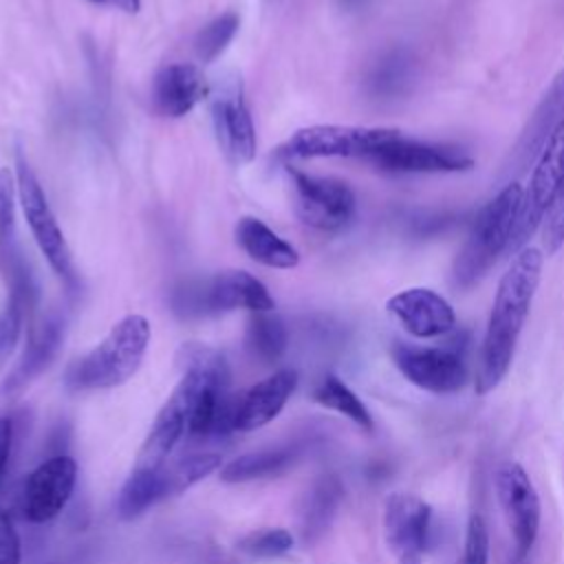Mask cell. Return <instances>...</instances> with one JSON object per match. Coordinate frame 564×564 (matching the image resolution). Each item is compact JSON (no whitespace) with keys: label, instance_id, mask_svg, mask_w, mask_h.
I'll list each match as a JSON object with an SVG mask.
<instances>
[{"label":"cell","instance_id":"1","mask_svg":"<svg viewBox=\"0 0 564 564\" xmlns=\"http://www.w3.org/2000/svg\"><path fill=\"white\" fill-rule=\"evenodd\" d=\"M542 260L544 256L540 249L524 247L516 253L498 282L476 370L478 394L498 388L511 368L522 326L540 284Z\"/></svg>","mask_w":564,"mask_h":564},{"label":"cell","instance_id":"2","mask_svg":"<svg viewBox=\"0 0 564 564\" xmlns=\"http://www.w3.org/2000/svg\"><path fill=\"white\" fill-rule=\"evenodd\" d=\"M181 364L185 368L181 381L159 410L148 438L141 447L137 467H150L161 469L165 465V458L172 454V449L178 445V441L187 434L192 412L196 408V401L205 386L220 375H227V361L225 357L203 344H187L181 348Z\"/></svg>","mask_w":564,"mask_h":564},{"label":"cell","instance_id":"3","mask_svg":"<svg viewBox=\"0 0 564 564\" xmlns=\"http://www.w3.org/2000/svg\"><path fill=\"white\" fill-rule=\"evenodd\" d=\"M522 200V185L509 181L474 218L471 229L454 258L452 284L471 289L494 267L500 253L509 251Z\"/></svg>","mask_w":564,"mask_h":564},{"label":"cell","instance_id":"4","mask_svg":"<svg viewBox=\"0 0 564 564\" xmlns=\"http://www.w3.org/2000/svg\"><path fill=\"white\" fill-rule=\"evenodd\" d=\"M150 335V322L143 315L121 317L90 352L68 368L66 383L75 390L115 388L126 383L139 370Z\"/></svg>","mask_w":564,"mask_h":564},{"label":"cell","instance_id":"5","mask_svg":"<svg viewBox=\"0 0 564 564\" xmlns=\"http://www.w3.org/2000/svg\"><path fill=\"white\" fill-rule=\"evenodd\" d=\"M170 304L174 315L183 319L214 317L236 308H247L251 313H267L275 308V300L269 289L256 275L240 269L185 280L174 286Z\"/></svg>","mask_w":564,"mask_h":564},{"label":"cell","instance_id":"6","mask_svg":"<svg viewBox=\"0 0 564 564\" xmlns=\"http://www.w3.org/2000/svg\"><path fill=\"white\" fill-rule=\"evenodd\" d=\"M399 130L319 123L295 130L280 148L278 156L291 159H364L368 161Z\"/></svg>","mask_w":564,"mask_h":564},{"label":"cell","instance_id":"7","mask_svg":"<svg viewBox=\"0 0 564 564\" xmlns=\"http://www.w3.org/2000/svg\"><path fill=\"white\" fill-rule=\"evenodd\" d=\"M15 189H18V200H20L22 214L26 218L31 236L35 238L42 256L46 258V262L55 271V275L59 280H64L68 286H73L77 278H75L68 242L64 238V231L46 200V194H44L33 167L29 165L26 156L20 152L15 156Z\"/></svg>","mask_w":564,"mask_h":564},{"label":"cell","instance_id":"8","mask_svg":"<svg viewBox=\"0 0 564 564\" xmlns=\"http://www.w3.org/2000/svg\"><path fill=\"white\" fill-rule=\"evenodd\" d=\"M291 198L297 218L319 231H339L348 227L357 212L355 192L348 183L330 176H313L286 165Z\"/></svg>","mask_w":564,"mask_h":564},{"label":"cell","instance_id":"9","mask_svg":"<svg viewBox=\"0 0 564 564\" xmlns=\"http://www.w3.org/2000/svg\"><path fill=\"white\" fill-rule=\"evenodd\" d=\"M368 163L388 174H452L471 170L474 156L456 143L421 141L397 132Z\"/></svg>","mask_w":564,"mask_h":564},{"label":"cell","instance_id":"10","mask_svg":"<svg viewBox=\"0 0 564 564\" xmlns=\"http://www.w3.org/2000/svg\"><path fill=\"white\" fill-rule=\"evenodd\" d=\"M564 176V123L551 134L540 156L533 163L529 187L522 189L520 212L516 220V231L509 245L511 253L524 249L527 240L542 227V220L557 194Z\"/></svg>","mask_w":564,"mask_h":564},{"label":"cell","instance_id":"11","mask_svg":"<svg viewBox=\"0 0 564 564\" xmlns=\"http://www.w3.org/2000/svg\"><path fill=\"white\" fill-rule=\"evenodd\" d=\"M209 110L223 154L234 165L251 163L258 148L256 126L238 75H227L214 88H209Z\"/></svg>","mask_w":564,"mask_h":564},{"label":"cell","instance_id":"12","mask_svg":"<svg viewBox=\"0 0 564 564\" xmlns=\"http://www.w3.org/2000/svg\"><path fill=\"white\" fill-rule=\"evenodd\" d=\"M399 372L416 388L432 394H452L469 381V368L454 348H430L394 341L390 348Z\"/></svg>","mask_w":564,"mask_h":564},{"label":"cell","instance_id":"13","mask_svg":"<svg viewBox=\"0 0 564 564\" xmlns=\"http://www.w3.org/2000/svg\"><path fill=\"white\" fill-rule=\"evenodd\" d=\"M496 496L509 531L513 535L516 553L524 557L538 540L540 531V496L533 480L518 463H505L496 471Z\"/></svg>","mask_w":564,"mask_h":564},{"label":"cell","instance_id":"14","mask_svg":"<svg viewBox=\"0 0 564 564\" xmlns=\"http://www.w3.org/2000/svg\"><path fill=\"white\" fill-rule=\"evenodd\" d=\"M383 533L401 564L421 562L432 540V507L414 494H390L383 507Z\"/></svg>","mask_w":564,"mask_h":564},{"label":"cell","instance_id":"15","mask_svg":"<svg viewBox=\"0 0 564 564\" xmlns=\"http://www.w3.org/2000/svg\"><path fill=\"white\" fill-rule=\"evenodd\" d=\"M77 480V465L70 456L57 454L31 471L24 485L22 511L33 524L53 520L70 500Z\"/></svg>","mask_w":564,"mask_h":564},{"label":"cell","instance_id":"16","mask_svg":"<svg viewBox=\"0 0 564 564\" xmlns=\"http://www.w3.org/2000/svg\"><path fill=\"white\" fill-rule=\"evenodd\" d=\"M564 123V68L553 77L527 126L522 128L505 167L507 174H522L533 167L551 134Z\"/></svg>","mask_w":564,"mask_h":564},{"label":"cell","instance_id":"17","mask_svg":"<svg viewBox=\"0 0 564 564\" xmlns=\"http://www.w3.org/2000/svg\"><path fill=\"white\" fill-rule=\"evenodd\" d=\"M386 308L403 326L405 333L419 339L447 335L456 326L452 304L443 295L425 286L399 291L388 300Z\"/></svg>","mask_w":564,"mask_h":564},{"label":"cell","instance_id":"18","mask_svg":"<svg viewBox=\"0 0 564 564\" xmlns=\"http://www.w3.org/2000/svg\"><path fill=\"white\" fill-rule=\"evenodd\" d=\"M205 97H209V86L194 64H167L154 75L152 106L163 117H185Z\"/></svg>","mask_w":564,"mask_h":564},{"label":"cell","instance_id":"19","mask_svg":"<svg viewBox=\"0 0 564 564\" xmlns=\"http://www.w3.org/2000/svg\"><path fill=\"white\" fill-rule=\"evenodd\" d=\"M295 386H297V372L289 368L278 370L267 379L258 381L238 399L234 430L251 432L271 423L282 412Z\"/></svg>","mask_w":564,"mask_h":564},{"label":"cell","instance_id":"20","mask_svg":"<svg viewBox=\"0 0 564 564\" xmlns=\"http://www.w3.org/2000/svg\"><path fill=\"white\" fill-rule=\"evenodd\" d=\"M62 341H64V317L57 313H48L37 326L31 328L26 348L20 361L7 375L2 383V392L15 394L26 383H31L55 359Z\"/></svg>","mask_w":564,"mask_h":564},{"label":"cell","instance_id":"21","mask_svg":"<svg viewBox=\"0 0 564 564\" xmlns=\"http://www.w3.org/2000/svg\"><path fill=\"white\" fill-rule=\"evenodd\" d=\"M416 79V59L408 48L394 46L383 51L366 70L364 86L370 99L394 101L410 93Z\"/></svg>","mask_w":564,"mask_h":564},{"label":"cell","instance_id":"22","mask_svg":"<svg viewBox=\"0 0 564 564\" xmlns=\"http://www.w3.org/2000/svg\"><path fill=\"white\" fill-rule=\"evenodd\" d=\"M236 242L258 264L269 269H293L300 264L297 249L280 238L256 216H242L236 223Z\"/></svg>","mask_w":564,"mask_h":564},{"label":"cell","instance_id":"23","mask_svg":"<svg viewBox=\"0 0 564 564\" xmlns=\"http://www.w3.org/2000/svg\"><path fill=\"white\" fill-rule=\"evenodd\" d=\"M293 460H295V449H291V447L260 449V452L242 454L220 469V480L223 482H247V480L280 476L293 465Z\"/></svg>","mask_w":564,"mask_h":564},{"label":"cell","instance_id":"24","mask_svg":"<svg viewBox=\"0 0 564 564\" xmlns=\"http://www.w3.org/2000/svg\"><path fill=\"white\" fill-rule=\"evenodd\" d=\"M159 498H163V467L161 469H150V467H137L128 476L117 511L123 520H132L141 516L150 505H154Z\"/></svg>","mask_w":564,"mask_h":564},{"label":"cell","instance_id":"25","mask_svg":"<svg viewBox=\"0 0 564 564\" xmlns=\"http://www.w3.org/2000/svg\"><path fill=\"white\" fill-rule=\"evenodd\" d=\"M286 326L273 311L251 313L247 322V348L253 357L271 364L282 357V352L286 350Z\"/></svg>","mask_w":564,"mask_h":564},{"label":"cell","instance_id":"26","mask_svg":"<svg viewBox=\"0 0 564 564\" xmlns=\"http://www.w3.org/2000/svg\"><path fill=\"white\" fill-rule=\"evenodd\" d=\"M315 401L322 403L324 408H330L346 419H350L355 425L364 430H372V416L364 401L335 375H326L322 383L315 390Z\"/></svg>","mask_w":564,"mask_h":564},{"label":"cell","instance_id":"27","mask_svg":"<svg viewBox=\"0 0 564 564\" xmlns=\"http://www.w3.org/2000/svg\"><path fill=\"white\" fill-rule=\"evenodd\" d=\"M341 500V485L337 478H322L311 491L304 507V538L315 540L330 524Z\"/></svg>","mask_w":564,"mask_h":564},{"label":"cell","instance_id":"28","mask_svg":"<svg viewBox=\"0 0 564 564\" xmlns=\"http://www.w3.org/2000/svg\"><path fill=\"white\" fill-rule=\"evenodd\" d=\"M220 456L216 452H200L178 458L172 465H163V496L181 494L194 482L203 480L207 474L218 469Z\"/></svg>","mask_w":564,"mask_h":564},{"label":"cell","instance_id":"29","mask_svg":"<svg viewBox=\"0 0 564 564\" xmlns=\"http://www.w3.org/2000/svg\"><path fill=\"white\" fill-rule=\"evenodd\" d=\"M238 26H240V18L234 11H225V13L216 15L214 20H209L194 37L196 57L203 64L218 59L225 53V48L229 46V42L234 40V35L238 33Z\"/></svg>","mask_w":564,"mask_h":564},{"label":"cell","instance_id":"30","mask_svg":"<svg viewBox=\"0 0 564 564\" xmlns=\"http://www.w3.org/2000/svg\"><path fill=\"white\" fill-rule=\"evenodd\" d=\"M293 535L286 529H262L245 535L238 542V549L253 557H278L291 551Z\"/></svg>","mask_w":564,"mask_h":564},{"label":"cell","instance_id":"31","mask_svg":"<svg viewBox=\"0 0 564 564\" xmlns=\"http://www.w3.org/2000/svg\"><path fill=\"white\" fill-rule=\"evenodd\" d=\"M489 562V529L480 513H471L467 520L460 564H487Z\"/></svg>","mask_w":564,"mask_h":564},{"label":"cell","instance_id":"32","mask_svg":"<svg viewBox=\"0 0 564 564\" xmlns=\"http://www.w3.org/2000/svg\"><path fill=\"white\" fill-rule=\"evenodd\" d=\"M29 315H31L29 308L15 295H9L7 306L0 313V364L13 350L18 337L22 333L24 317H29Z\"/></svg>","mask_w":564,"mask_h":564},{"label":"cell","instance_id":"33","mask_svg":"<svg viewBox=\"0 0 564 564\" xmlns=\"http://www.w3.org/2000/svg\"><path fill=\"white\" fill-rule=\"evenodd\" d=\"M542 245L546 256H553L564 245V176L557 187V194L542 220Z\"/></svg>","mask_w":564,"mask_h":564},{"label":"cell","instance_id":"34","mask_svg":"<svg viewBox=\"0 0 564 564\" xmlns=\"http://www.w3.org/2000/svg\"><path fill=\"white\" fill-rule=\"evenodd\" d=\"M0 564H20V538L4 513H0Z\"/></svg>","mask_w":564,"mask_h":564},{"label":"cell","instance_id":"35","mask_svg":"<svg viewBox=\"0 0 564 564\" xmlns=\"http://www.w3.org/2000/svg\"><path fill=\"white\" fill-rule=\"evenodd\" d=\"M11 436H13V425L9 419H0V476L7 467L9 452H11Z\"/></svg>","mask_w":564,"mask_h":564},{"label":"cell","instance_id":"36","mask_svg":"<svg viewBox=\"0 0 564 564\" xmlns=\"http://www.w3.org/2000/svg\"><path fill=\"white\" fill-rule=\"evenodd\" d=\"M108 4H115L117 9L126 11V13H139L141 9V0H104Z\"/></svg>","mask_w":564,"mask_h":564},{"label":"cell","instance_id":"37","mask_svg":"<svg viewBox=\"0 0 564 564\" xmlns=\"http://www.w3.org/2000/svg\"><path fill=\"white\" fill-rule=\"evenodd\" d=\"M346 7H357L361 0H341Z\"/></svg>","mask_w":564,"mask_h":564},{"label":"cell","instance_id":"38","mask_svg":"<svg viewBox=\"0 0 564 564\" xmlns=\"http://www.w3.org/2000/svg\"><path fill=\"white\" fill-rule=\"evenodd\" d=\"M405 564H419V562H405Z\"/></svg>","mask_w":564,"mask_h":564},{"label":"cell","instance_id":"39","mask_svg":"<svg viewBox=\"0 0 564 564\" xmlns=\"http://www.w3.org/2000/svg\"><path fill=\"white\" fill-rule=\"evenodd\" d=\"M93 2H104V0H93Z\"/></svg>","mask_w":564,"mask_h":564}]
</instances>
